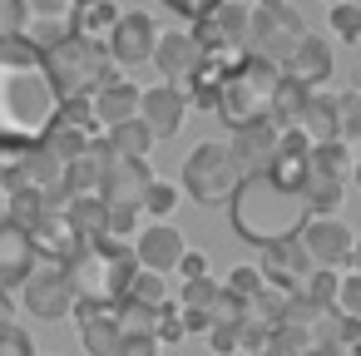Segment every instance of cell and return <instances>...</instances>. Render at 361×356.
<instances>
[{"label":"cell","instance_id":"cell-53","mask_svg":"<svg viewBox=\"0 0 361 356\" xmlns=\"http://www.w3.org/2000/svg\"><path fill=\"white\" fill-rule=\"evenodd\" d=\"M0 198H6V203H11V188H6V173H0Z\"/></svg>","mask_w":361,"mask_h":356},{"label":"cell","instance_id":"cell-29","mask_svg":"<svg viewBox=\"0 0 361 356\" xmlns=\"http://www.w3.org/2000/svg\"><path fill=\"white\" fill-rule=\"evenodd\" d=\"M307 168L312 173H326V178H341V183H351V173H356V159H351V144H312V154H307Z\"/></svg>","mask_w":361,"mask_h":356},{"label":"cell","instance_id":"cell-12","mask_svg":"<svg viewBox=\"0 0 361 356\" xmlns=\"http://www.w3.org/2000/svg\"><path fill=\"white\" fill-rule=\"evenodd\" d=\"M154 168L149 164H139V159H109V168H104V183H99V198L104 203H114V208H139L144 213V203H149V193H154Z\"/></svg>","mask_w":361,"mask_h":356},{"label":"cell","instance_id":"cell-31","mask_svg":"<svg viewBox=\"0 0 361 356\" xmlns=\"http://www.w3.org/2000/svg\"><path fill=\"white\" fill-rule=\"evenodd\" d=\"M302 193H307L312 213H336V208H341V198H346V183H341V178H326V173H312V168H307V183H302Z\"/></svg>","mask_w":361,"mask_h":356},{"label":"cell","instance_id":"cell-35","mask_svg":"<svg viewBox=\"0 0 361 356\" xmlns=\"http://www.w3.org/2000/svg\"><path fill=\"white\" fill-rule=\"evenodd\" d=\"M45 213H55V208H50L40 193H11V223H16V228H25V233H30Z\"/></svg>","mask_w":361,"mask_h":356},{"label":"cell","instance_id":"cell-2","mask_svg":"<svg viewBox=\"0 0 361 356\" xmlns=\"http://www.w3.org/2000/svg\"><path fill=\"white\" fill-rule=\"evenodd\" d=\"M228 218H233V233L257 243V247H277V243H292L302 238V228L312 223V203L302 188L282 183L272 168H252L233 203H228Z\"/></svg>","mask_w":361,"mask_h":356},{"label":"cell","instance_id":"cell-21","mask_svg":"<svg viewBox=\"0 0 361 356\" xmlns=\"http://www.w3.org/2000/svg\"><path fill=\"white\" fill-rule=\"evenodd\" d=\"M30 243H35L40 262H70V257L80 252V238H75V228L65 223V213H45V218L30 228Z\"/></svg>","mask_w":361,"mask_h":356},{"label":"cell","instance_id":"cell-20","mask_svg":"<svg viewBox=\"0 0 361 356\" xmlns=\"http://www.w3.org/2000/svg\"><path fill=\"white\" fill-rule=\"evenodd\" d=\"M154 60H159V75H169V85H183L193 70H198V40H193V30H164L159 35V50H154Z\"/></svg>","mask_w":361,"mask_h":356},{"label":"cell","instance_id":"cell-27","mask_svg":"<svg viewBox=\"0 0 361 356\" xmlns=\"http://www.w3.org/2000/svg\"><path fill=\"white\" fill-rule=\"evenodd\" d=\"M65 223L75 228V238H80V243H90V238H104V228H109V203H104L99 193L70 198V203H65Z\"/></svg>","mask_w":361,"mask_h":356},{"label":"cell","instance_id":"cell-24","mask_svg":"<svg viewBox=\"0 0 361 356\" xmlns=\"http://www.w3.org/2000/svg\"><path fill=\"white\" fill-rule=\"evenodd\" d=\"M287 80H297V85H307V90H326V80H331V45L326 40H317V35H307V45L292 55V65H287Z\"/></svg>","mask_w":361,"mask_h":356},{"label":"cell","instance_id":"cell-46","mask_svg":"<svg viewBox=\"0 0 361 356\" xmlns=\"http://www.w3.org/2000/svg\"><path fill=\"white\" fill-rule=\"evenodd\" d=\"M0 356H35V341L25 326H6L0 331Z\"/></svg>","mask_w":361,"mask_h":356},{"label":"cell","instance_id":"cell-18","mask_svg":"<svg viewBox=\"0 0 361 356\" xmlns=\"http://www.w3.org/2000/svg\"><path fill=\"white\" fill-rule=\"evenodd\" d=\"M94 119H99V129L109 134V129H119V124H129V119H139V104H144V90L139 85H129V80H109L94 99Z\"/></svg>","mask_w":361,"mask_h":356},{"label":"cell","instance_id":"cell-17","mask_svg":"<svg viewBox=\"0 0 361 356\" xmlns=\"http://www.w3.org/2000/svg\"><path fill=\"white\" fill-rule=\"evenodd\" d=\"M183 114H188V99H183V90L178 85H154V90H144V104H139V119H144V129L154 134V144L159 139H173L178 129H183Z\"/></svg>","mask_w":361,"mask_h":356},{"label":"cell","instance_id":"cell-14","mask_svg":"<svg viewBox=\"0 0 361 356\" xmlns=\"http://www.w3.org/2000/svg\"><path fill=\"white\" fill-rule=\"evenodd\" d=\"M257 272H262V282L267 287H277V292H287V297H297L302 287H307V277L317 272L312 267V257H307V247L292 238V243H277V247H262V262H257Z\"/></svg>","mask_w":361,"mask_h":356},{"label":"cell","instance_id":"cell-42","mask_svg":"<svg viewBox=\"0 0 361 356\" xmlns=\"http://www.w3.org/2000/svg\"><path fill=\"white\" fill-rule=\"evenodd\" d=\"M129 297L134 302H144V307H164L169 297H164V277L159 272H139L134 277V287H129Z\"/></svg>","mask_w":361,"mask_h":356},{"label":"cell","instance_id":"cell-39","mask_svg":"<svg viewBox=\"0 0 361 356\" xmlns=\"http://www.w3.org/2000/svg\"><path fill=\"white\" fill-rule=\"evenodd\" d=\"M223 287H228L238 302H252V297H257L267 282H262V272H257V267H233V277H228Z\"/></svg>","mask_w":361,"mask_h":356},{"label":"cell","instance_id":"cell-4","mask_svg":"<svg viewBox=\"0 0 361 356\" xmlns=\"http://www.w3.org/2000/svg\"><path fill=\"white\" fill-rule=\"evenodd\" d=\"M351 346L361 351V321L336 312V307H312L302 297L287 302V317L272 331L277 356H341Z\"/></svg>","mask_w":361,"mask_h":356},{"label":"cell","instance_id":"cell-13","mask_svg":"<svg viewBox=\"0 0 361 356\" xmlns=\"http://www.w3.org/2000/svg\"><path fill=\"white\" fill-rule=\"evenodd\" d=\"M159 25H154V16L149 11H124V20H119V30L109 35V60L114 65H144V60H154V50H159Z\"/></svg>","mask_w":361,"mask_h":356},{"label":"cell","instance_id":"cell-37","mask_svg":"<svg viewBox=\"0 0 361 356\" xmlns=\"http://www.w3.org/2000/svg\"><path fill=\"white\" fill-rule=\"evenodd\" d=\"M331 30H336L346 45L361 40V6H356V0H341V6H331Z\"/></svg>","mask_w":361,"mask_h":356},{"label":"cell","instance_id":"cell-55","mask_svg":"<svg viewBox=\"0 0 361 356\" xmlns=\"http://www.w3.org/2000/svg\"><path fill=\"white\" fill-rule=\"evenodd\" d=\"M356 94H361V70H356Z\"/></svg>","mask_w":361,"mask_h":356},{"label":"cell","instance_id":"cell-52","mask_svg":"<svg viewBox=\"0 0 361 356\" xmlns=\"http://www.w3.org/2000/svg\"><path fill=\"white\" fill-rule=\"evenodd\" d=\"M351 272H361V238H356V252H351Z\"/></svg>","mask_w":361,"mask_h":356},{"label":"cell","instance_id":"cell-59","mask_svg":"<svg viewBox=\"0 0 361 356\" xmlns=\"http://www.w3.org/2000/svg\"><path fill=\"white\" fill-rule=\"evenodd\" d=\"M356 6H361V0H356Z\"/></svg>","mask_w":361,"mask_h":356},{"label":"cell","instance_id":"cell-11","mask_svg":"<svg viewBox=\"0 0 361 356\" xmlns=\"http://www.w3.org/2000/svg\"><path fill=\"white\" fill-rule=\"evenodd\" d=\"M297 243L307 247L312 267H326V272L341 267V262H351V252H356V238H351V228L336 213H312V223L302 228Z\"/></svg>","mask_w":361,"mask_h":356},{"label":"cell","instance_id":"cell-5","mask_svg":"<svg viewBox=\"0 0 361 356\" xmlns=\"http://www.w3.org/2000/svg\"><path fill=\"white\" fill-rule=\"evenodd\" d=\"M287 70L257 60L247 50V60L223 80V99H218V119L238 134V129H252V124H272V104H277V90H282Z\"/></svg>","mask_w":361,"mask_h":356},{"label":"cell","instance_id":"cell-15","mask_svg":"<svg viewBox=\"0 0 361 356\" xmlns=\"http://www.w3.org/2000/svg\"><path fill=\"white\" fill-rule=\"evenodd\" d=\"M134 257H139V267L144 272H178V262L188 257V243H183V233L173 228V223H149L139 238H134Z\"/></svg>","mask_w":361,"mask_h":356},{"label":"cell","instance_id":"cell-30","mask_svg":"<svg viewBox=\"0 0 361 356\" xmlns=\"http://www.w3.org/2000/svg\"><path fill=\"white\" fill-rule=\"evenodd\" d=\"M104 139H109V149H114L119 159H139V164H149V149H154V134L144 129V119H129V124H119V129H109Z\"/></svg>","mask_w":361,"mask_h":356},{"label":"cell","instance_id":"cell-32","mask_svg":"<svg viewBox=\"0 0 361 356\" xmlns=\"http://www.w3.org/2000/svg\"><path fill=\"white\" fill-rule=\"evenodd\" d=\"M114 317H119V331L124 336H159V307H144V302L124 297L114 307Z\"/></svg>","mask_w":361,"mask_h":356},{"label":"cell","instance_id":"cell-36","mask_svg":"<svg viewBox=\"0 0 361 356\" xmlns=\"http://www.w3.org/2000/svg\"><path fill=\"white\" fill-rule=\"evenodd\" d=\"M60 124H70V129H80V134H90V139H104V129H99V119H94V104H90V99H65Z\"/></svg>","mask_w":361,"mask_h":356},{"label":"cell","instance_id":"cell-25","mask_svg":"<svg viewBox=\"0 0 361 356\" xmlns=\"http://www.w3.org/2000/svg\"><path fill=\"white\" fill-rule=\"evenodd\" d=\"M80 341H85V351H90V356H114V351H119V341H124L114 307H109V312L80 307Z\"/></svg>","mask_w":361,"mask_h":356},{"label":"cell","instance_id":"cell-8","mask_svg":"<svg viewBox=\"0 0 361 356\" xmlns=\"http://www.w3.org/2000/svg\"><path fill=\"white\" fill-rule=\"evenodd\" d=\"M16 40L50 55L80 35V0H11Z\"/></svg>","mask_w":361,"mask_h":356},{"label":"cell","instance_id":"cell-9","mask_svg":"<svg viewBox=\"0 0 361 356\" xmlns=\"http://www.w3.org/2000/svg\"><path fill=\"white\" fill-rule=\"evenodd\" d=\"M247 45H252V55H257V60H267V65L287 70V65H292V55L307 45V25H302V16H297L292 6L257 11V16H252V35H247Z\"/></svg>","mask_w":361,"mask_h":356},{"label":"cell","instance_id":"cell-58","mask_svg":"<svg viewBox=\"0 0 361 356\" xmlns=\"http://www.w3.org/2000/svg\"><path fill=\"white\" fill-rule=\"evenodd\" d=\"M80 6H90V0H80Z\"/></svg>","mask_w":361,"mask_h":356},{"label":"cell","instance_id":"cell-3","mask_svg":"<svg viewBox=\"0 0 361 356\" xmlns=\"http://www.w3.org/2000/svg\"><path fill=\"white\" fill-rule=\"evenodd\" d=\"M70 282H75V297L80 307H94V312H109L129 297L134 277L144 272L139 257H134V243H114V238H90L80 243V252L65 262Z\"/></svg>","mask_w":361,"mask_h":356},{"label":"cell","instance_id":"cell-38","mask_svg":"<svg viewBox=\"0 0 361 356\" xmlns=\"http://www.w3.org/2000/svg\"><path fill=\"white\" fill-rule=\"evenodd\" d=\"M144 228H139V208H114L109 203V228H104V238H114V243H129V238H139Z\"/></svg>","mask_w":361,"mask_h":356},{"label":"cell","instance_id":"cell-19","mask_svg":"<svg viewBox=\"0 0 361 356\" xmlns=\"http://www.w3.org/2000/svg\"><path fill=\"white\" fill-rule=\"evenodd\" d=\"M297 129L312 139V144H336L341 139V94H326V90H312L307 94V109L297 119ZM346 144V139H341Z\"/></svg>","mask_w":361,"mask_h":356},{"label":"cell","instance_id":"cell-56","mask_svg":"<svg viewBox=\"0 0 361 356\" xmlns=\"http://www.w3.org/2000/svg\"><path fill=\"white\" fill-rule=\"evenodd\" d=\"M326 6H341V0H326Z\"/></svg>","mask_w":361,"mask_h":356},{"label":"cell","instance_id":"cell-47","mask_svg":"<svg viewBox=\"0 0 361 356\" xmlns=\"http://www.w3.org/2000/svg\"><path fill=\"white\" fill-rule=\"evenodd\" d=\"M243 326V321H238ZM238 326H213L208 331V346L218 351V356H238Z\"/></svg>","mask_w":361,"mask_h":356},{"label":"cell","instance_id":"cell-54","mask_svg":"<svg viewBox=\"0 0 361 356\" xmlns=\"http://www.w3.org/2000/svg\"><path fill=\"white\" fill-rule=\"evenodd\" d=\"M351 178H356V188H361V159H356V173H351Z\"/></svg>","mask_w":361,"mask_h":356},{"label":"cell","instance_id":"cell-7","mask_svg":"<svg viewBox=\"0 0 361 356\" xmlns=\"http://www.w3.org/2000/svg\"><path fill=\"white\" fill-rule=\"evenodd\" d=\"M45 60H50V75H55V85H60L65 99H94V94L114 80L109 50L94 45V40H85V35H75L70 45L50 50Z\"/></svg>","mask_w":361,"mask_h":356},{"label":"cell","instance_id":"cell-49","mask_svg":"<svg viewBox=\"0 0 361 356\" xmlns=\"http://www.w3.org/2000/svg\"><path fill=\"white\" fill-rule=\"evenodd\" d=\"M178 272H183V282H198V277H208V252H203V247H198V252L188 247V257L178 262Z\"/></svg>","mask_w":361,"mask_h":356},{"label":"cell","instance_id":"cell-40","mask_svg":"<svg viewBox=\"0 0 361 356\" xmlns=\"http://www.w3.org/2000/svg\"><path fill=\"white\" fill-rule=\"evenodd\" d=\"M183 336H188V326H183L178 302H164V307H159V346H173V341H183Z\"/></svg>","mask_w":361,"mask_h":356},{"label":"cell","instance_id":"cell-28","mask_svg":"<svg viewBox=\"0 0 361 356\" xmlns=\"http://www.w3.org/2000/svg\"><path fill=\"white\" fill-rule=\"evenodd\" d=\"M119 20H124V11L114 6V0H90V6H80V35L94 40V45H109Z\"/></svg>","mask_w":361,"mask_h":356},{"label":"cell","instance_id":"cell-1","mask_svg":"<svg viewBox=\"0 0 361 356\" xmlns=\"http://www.w3.org/2000/svg\"><path fill=\"white\" fill-rule=\"evenodd\" d=\"M65 114V94L50 60L16 35H0V154H25L50 139Z\"/></svg>","mask_w":361,"mask_h":356},{"label":"cell","instance_id":"cell-6","mask_svg":"<svg viewBox=\"0 0 361 356\" xmlns=\"http://www.w3.org/2000/svg\"><path fill=\"white\" fill-rule=\"evenodd\" d=\"M243 178H247V168L233 154V144H223V139H203L183 159V193L193 203H208V208L233 203V193H238Z\"/></svg>","mask_w":361,"mask_h":356},{"label":"cell","instance_id":"cell-23","mask_svg":"<svg viewBox=\"0 0 361 356\" xmlns=\"http://www.w3.org/2000/svg\"><path fill=\"white\" fill-rule=\"evenodd\" d=\"M109 159H114L109 139H94V144H90V154H85V159H75V164L65 168V188H70V198L99 193V183H104V168H109Z\"/></svg>","mask_w":361,"mask_h":356},{"label":"cell","instance_id":"cell-41","mask_svg":"<svg viewBox=\"0 0 361 356\" xmlns=\"http://www.w3.org/2000/svg\"><path fill=\"white\" fill-rule=\"evenodd\" d=\"M173 203H178V188L173 183H154V193H149V203H144V213L154 218V223H169V213H173Z\"/></svg>","mask_w":361,"mask_h":356},{"label":"cell","instance_id":"cell-43","mask_svg":"<svg viewBox=\"0 0 361 356\" xmlns=\"http://www.w3.org/2000/svg\"><path fill=\"white\" fill-rule=\"evenodd\" d=\"M356 134H361V94L346 90V94H341V139L356 144Z\"/></svg>","mask_w":361,"mask_h":356},{"label":"cell","instance_id":"cell-22","mask_svg":"<svg viewBox=\"0 0 361 356\" xmlns=\"http://www.w3.org/2000/svg\"><path fill=\"white\" fill-rule=\"evenodd\" d=\"M233 70H238V65H223V60H208V55H203V60H198V70H193L178 90H183V99H188V104H198V109H213V114H218L223 80H228Z\"/></svg>","mask_w":361,"mask_h":356},{"label":"cell","instance_id":"cell-26","mask_svg":"<svg viewBox=\"0 0 361 356\" xmlns=\"http://www.w3.org/2000/svg\"><path fill=\"white\" fill-rule=\"evenodd\" d=\"M277 139H282V134H277L272 124H252V129H238L228 144H233V154L243 159V168L252 173V168H267V164L277 159Z\"/></svg>","mask_w":361,"mask_h":356},{"label":"cell","instance_id":"cell-50","mask_svg":"<svg viewBox=\"0 0 361 356\" xmlns=\"http://www.w3.org/2000/svg\"><path fill=\"white\" fill-rule=\"evenodd\" d=\"M6 326H16V307H11L6 292H0V331H6Z\"/></svg>","mask_w":361,"mask_h":356},{"label":"cell","instance_id":"cell-10","mask_svg":"<svg viewBox=\"0 0 361 356\" xmlns=\"http://www.w3.org/2000/svg\"><path fill=\"white\" fill-rule=\"evenodd\" d=\"M20 297H25V312H30L35 321H60V317H70V312L80 307L65 262H40V267L30 272V282L20 287Z\"/></svg>","mask_w":361,"mask_h":356},{"label":"cell","instance_id":"cell-33","mask_svg":"<svg viewBox=\"0 0 361 356\" xmlns=\"http://www.w3.org/2000/svg\"><path fill=\"white\" fill-rule=\"evenodd\" d=\"M90 144H94V139H90V134H80V129H70V124H55V129H50V139H45V149H50L65 168H70L75 159H85V154H90Z\"/></svg>","mask_w":361,"mask_h":356},{"label":"cell","instance_id":"cell-34","mask_svg":"<svg viewBox=\"0 0 361 356\" xmlns=\"http://www.w3.org/2000/svg\"><path fill=\"white\" fill-rule=\"evenodd\" d=\"M336 292H341V277H336V272H326V267H317L297 297H302V302H312V307H336Z\"/></svg>","mask_w":361,"mask_h":356},{"label":"cell","instance_id":"cell-16","mask_svg":"<svg viewBox=\"0 0 361 356\" xmlns=\"http://www.w3.org/2000/svg\"><path fill=\"white\" fill-rule=\"evenodd\" d=\"M35 267H40V252H35L30 233H25V228H16L11 218H0V292L25 287Z\"/></svg>","mask_w":361,"mask_h":356},{"label":"cell","instance_id":"cell-48","mask_svg":"<svg viewBox=\"0 0 361 356\" xmlns=\"http://www.w3.org/2000/svg\"><path fill=\"white\" fill-rule=\"evenodd\" d=\"M159 351H164V346H159V336H124L114 356H159Z\"/></svg>","mask_w":361,"mask_h":356},{"label":"cell","instance_id":"cell-51","mask_svg":"<svg viewBox=\"0 0 361 356\" xmlns=\"http://www.w3.org/2000/svg\"><path fill=\"white\" fill-rule=\"evenodd\" d=\"M257 11H277V6H287V0H252Z\"/></svg>","mask_w":361,"mask_h":356},{"label":"cell","instance_id":"cell-57","mask_svg":"<svg viewBox=\"0 0 361 356\" xmlns=\"http://www.w3.org/2000/svg\"><path fill=\"white\" fill-rule=\"evenodd\" d=\"M356 149H361V134H356Z\"/></svg>","mask_w":361,"mask_h":356},{"label":"cell","instance_id":"cell-44","mask_svg":"<svg viewBox=\"0 0 361 356\" xmlns=\"http://www.w3.org/2000/svg\"><path fill=\"white\" fill-rule=\"evenodd\" d=\"M336 312H346V317H356V321H361V272H346V277H341Z\"/></svg>","mask_w":361,"mask_h":356},{"label":"cell","instance_id":"cell-45","mask_svg":"<svg viewBox=\"0 0 361 356\" xmlns=\"http://www.w3.org/2000/svg\"><path fill=\"white\" fill-rule=\"evenodd\" d=\"M164 6H169L173 16H183V20H193V25H198V20H208L218 6H228V0H164Z\"/></svg>","mask_w":361,"mask_h":356}]
</instances>
